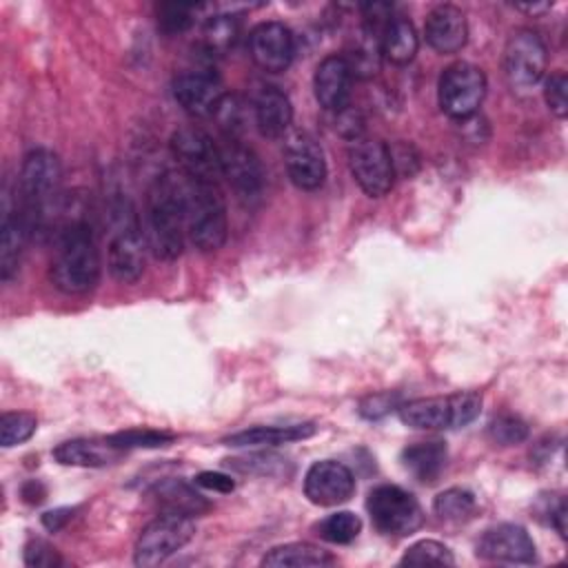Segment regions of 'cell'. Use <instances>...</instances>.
I'll return each mask as SVG.
<instances>
[{"mask_svg":"<svg viewBox=\"0 0 568 568\" xmlns=\"http://www.w3.org/2000/svg\"><path fill=\"white\" fill-rule=\"evenodd\" d=\"M539 513L546 515V521L566 539V517H568L566 501L559 497L555 504H550V499L544 497V508Z\"/></svg>","mask_w":568,"mask_h":568,"instance_id":"44","label":"cell"},{"mask_svg":"<svg viewBox=\"0 0 568 568\" xmlns=\"http://www.w3.org/2000/svg\"><path fill=\"white\" fill-rule=\"evenodd\" d=\"M450 413H453V428H462L470 424L481 410V395L477 390H459L448 395Z\"/></svg>","mask_w":568,"mask_h":568,"instance_id":"41","label":"cell"},{"mask_svg":"<svg viewBox=\"0 0 568 568\" xmlns=\"http://www.w3.org/2000/svg\"><path fill=\"white\" fill-rule=\"evenodd\" d=\"M197 9L193 2H162L158 7V27L171 36L182 33L193 24Z\"/></svg>","mask_w":568,"mask_h":568,"instance_id":"35","label":"cell"},{"mask_svg":"<svg viewBox=\"0 0 568 568\" xmlns=\"http://www.w3.org/2000/svg\"><path fill=\"white\" fill-rule=\"evenodd\" d=\"M402 404V397L397 393H388V390H382V393H371L366 397L359 399L357 404V413L364 417V419H382L386 415H390L393 410H397Z\"/></svg>","mask_w":568,"mask_h":568,"instance_id":"40","label":"cell"},{"mask_svg":"<svg viewBox=\"0 0 568 568\" xmlns=\"http://www.w3.org/2000/svg\"><path fill=\"white\" fill-rule=\"evenodd\" d=\"M331 564H333V557L326 550L306 541L275 546L262 557V566H268V568H317V566H331Z\"/></svg>","mask_w":568,"mask_h":568,"instance_id":"28","label":"cell"},{"mask_svg":"<svg viewBox=\"0 0 568 568\" xmlns=\"http://www.w3.org/2000/svg\"><path fill=\"white\" fill-rule=\"evenodd\" d=\"M24 564L33 568H53L60 566L62 559L58 557L55 548L49 546L44 539H31L24 546Z\"/></svg>","mask_w":568,"mask_h":568,"instance_id":"42","label":"cell"},{"mask_svg":"<svg viewBox=\"0 0 568 568\" xmlns=\"http://www.w3.org/2000/svg\"><path fill=\"white\" fill-rule=\"evenodd\" d=\"M477 555L488 561L530 564L535 561V541L524 526L497 524L477 541Z\"/></svg>","mask_w":568,"mask_h":568,"instance_id":"17","label":"cell"},{"mask_svg":"<svg viewBox=\"0 0 568 568\" xmlns=\"http://www.w3.org/2000/svg\"><path fill=\"white\" fill-rule=\"evenodd\" d=\"M366 508L375 528L384 535H413L424 521L419 501L408 490L390 484L373 488L368 493Z\"/></svg>","mask_w":568,"mask_h":568,"instance_id":"8","label":"cell"},{"mask_svg":"<svg viewBox=\"0 0 568 568\" xmlns=\"http://www.w3.org/2000/svg\"><path fill=\"white\" fill-rule=\"evenodd\" d=\"M193 481L200 488H206V490H213V493H231L235 488V481L229 475L217 473V470H202L193 477Z\"/></svg>","mask_w":568,"mask_h":568,"instance_id":"43","label":"cell"},{"mask_svg":"<svg viewBox=\"0 0 568 568\" xmlns=\"http://www.w3.org/2000/svg\"><path fill=\"white\" fill-rule=\"evenodd\" d=\"M402 564L404 566H428V564H435V566H453L455 564V557L450 552L448 546H444L442 541H435V539H422L413 546L406 548L404 557H402Z\"/></svg>","mask_w":568,"mask_h":568,"instance_id":"33","label":"cell"},{"mask_svg":"<svg viewBox=\"0 0 568 568\" xmlns=\"http://www.w3.org/2000/svg\"><path fill=\"white\" fill-rule=\"evenodd\" d=\"M486 95V75L470 62H455L439 75L437 100L453 120H468L477 113Z\"/></svg>","mask_w":568,"mask_h":568,"instance_id":"7","label":"cell"},{"mask_svg":"<svg viewBox=\"0 0 568 568\" xmlns=\"http://www.w3.org/2000/svg\"><path fill=\"white\" fill-rule=\"evenodd\" d=\"M402 424L417 430L453 428V413L448 397H419L402 402L397 408Z\"/></svg>","mask_w":568,"mask_h":568,"instance_id":"24","label":"cell"},{"mask_svg":"<svg viewBox=\"0 0 568 568\" xmlns=\"http://www.w3.org/2000/svg\"><path fill=\"white\" fill-rule=\"evenodd\" d=\"M153 497L160 506V513H178L186 517H197L209 508V501L195 493L189 484L182 479H164L155 484Z\"/></svg>","mask_w":568,"mask_h":568,"instance_id":"27","label":"cell"},{"mask_svg":"<svg viewBox=\"0 0 568 568\" xmlns=\"http://www.w3.org/2000/svg\"><path fill=\"white\" fill-rule=\"evenodd\" d=\"M146 240L131 211L120 213V222L109 240V273L122 284H133L144 273Z\"/></svg>","mask_w":568,"mask_h":568,"instance_id":"11","label":"cell"},{"mask_svg":"<svg viewBox=\"0 0 568 568\" xmlns=\"http://www.w3.org/2000/svg\"><path fill=\"white\" fill-rule=\"evenodd\" d=\"M488 437L499 446L521 444L528 437V424L517 415H497L488 424Z\"/></svg>","mask_w":568,"mask_h":568,"instance_id":"37","label":"cell"},{"mask_svg":"<svg viewBox=\"0 0 568 568\" xmlns=\"http://www.w3.org/2000/svg\"><path fill=\"white\" fill-rule=\"evenodd\" d=\"M284 164L291 182L302 191H315L326 180L324 151L306 131H293L286 138Z\"/></svg>","mask_w":568,"mask_h":568,"instance_id":"14","label":"cell"},{"mask_svg":"<svg viewBox=\"0 0 568 568\" xmlns=\"http://www.w3.org/2000/svg\"><path fill=\"white\" fill-rule=\"evenodd\" d=\"M195 535L193 517L178 513H160L149 521L135 541V566H158L178 552Z\"/></svg>","mask_w":568,"mask_h":568,"instance_id":"5","label":"cell"},{"mask_svg":"<svg viewBox=\"0 0 568 568\" xmlns=\"http://www.w3.org/2000/svg\"><path fill=\"white\" fill-rule=\"evenodd\" d=\"M22 499L27 501V504H40L42 499H44V495H47V490H44V486L38 481V479H29L24 486H22Z\"/></svg>","mask_w":568,"mask_h":568,"instance_id":"46","label":"cell"},{"mask_svg":"<svg viewBox=\"0 0 568 568\" xmlns=\"http://www.w3.org/2000/svg\"><path fill=\"white\" fill-rule=\"evenodd\" d=\"M60 180H62V166L53 151L33 149L24 155L20 166V178H18V191L22 202L20 213L24 215V220L31 224L33 231L42 224L47 209L55 200Z\"/></svg>","mask_w":568,"mask_h":568,"instance_id":"4","label":"cell"},{"mask_svg":"<svg viewBox=\"0 0 568 568\" xmlns=\"http://www.w3.org/2000/svg\"><path fill=\"white\" fill-rule=\"evenodd\" d=\"M100 280V251L84 222L69 224L55 244L51 282L67 295H82Z\"/></svg>","mask_w":568,"mask_h":568,"instance_id":"2","label":"cell"},{"mask_svg":"<svg viewBox=\"0 0 568 568\" xmlns=\"http://www.w3.org/2000/svg\"><path fill=\"white\" fill-rule=\"evenodd\" d=\"M348 169L359 189L371 197H382L393 189L395 169L390 146L377 138L357 135L348 144Z\"/></svg>","mask_w":568,"mask_h":568,"instance_id":"9","label":"cell"},{"mask_svg":"<svg viewBox=\"0 0 568 568\" xmlns=\"http://www.w3.org/2000/svg\"><path fill=\"white\" fill-rule=\"evenodd\" d=\"M237 36H240L237 18L229 13H220L206 20L202 29V47L211 58L224 55L233 49V44L237 42Z\"/></svg>","mask_w":568,"mask_h":568,"instance_id":"29","label":"cell"},{"mask_svg":"<svg viewBox=\"0 0 568 568\" xmlns=\"http://www.w3.org/2000/svg\"><path fill=\"white\" fill-rule=\"evenodd\" d=\"M251 111H253L255 126L264 138L277 140L291 129L293 104L288 95L277 87H271V84L260 87V91L253 95Z\"/></svg>","mask_w":568,"mask_h":568,"instance_id":"20","label":"cell"},{"mask_svg":"<svg viewBox=\"0 0 568 568\" xmlns=\"http://www.w3.org/2000/svg\"><path fill=\"white\" fill-rule=\"evenodd\" d=\"M446 459H448V450H446V444L439 439L417 442L402 450L404 468L424 484H433L439 477V473L446 466Z\"/></svg>","mask_w":568,"mask_h":568,"instance_id":"25","label":"cell"},{"mask_svg":"<svg viewBox=\"0 0 568 568\" xmlns=\"http://www.w3.org/2000/svg\"><path fill=\"white\" fill-rule=\"evenodd\" d=\"M544 100L552 115L559 120L568 113V75L564 71H555L544 82Z\"/></svg>","mask_w":568,"mask_h":568,"instance_id":"38","label":"cell"},{"mask_svg":"<svg viewBox=\"0 0 568 568\" xmlns=\"http://www.w3.org/2000/svg\"><path fill=\"white\" fill-rule=\"evenodd\" d=\"M419 49V36L413 22L404 16H395L382 31L379 51L393 64H408Z\"/></svg>","mask_w":568,"mask_h":568,"instance_id":"26","label":"cell"},{"mask_svg":"<svg viewBox=\"0 0 568 568\" xmlns=\"http://www.w3.org/2000/svg\"><path fill=\"white\" fill-rule=\"evenodd\" d=\"M246 102L240 98V95H233V93H226L215 111V120L220 124V129L226 133V138L231 140H237V135L244 131V124H246Z\"/></svg>","mask_w":568,"mask_h":568,"instance_id":"34","label":"cell"},{"mask_svg":"<svg viewBox=\"0 0 568 568\" xmlns=\"http://www.w3.org/2000/svg\"><path fill=\"white\" fill-rule=\"evenodd\" d=\"M124 450L118 448L109 437L104 439H69L53 448L55 462L62 466H82V468H100L115 462Z\"/></svg>","mask_w":568,"mask_h":568,"instance_id":"21","label":"cell"},{"mask_svg":"<svg viewBox=\"0 0 568 568\" xmlns=\"http://www.w3.org/2000/svg\"><path fill=\"white\" fill-rule=\"evenodd\" d=\"M315 433V424H286V426H253L237 430L224 437L226 446L233 448H262V446H280L297 439H306Z\"/></svg>","mask_w":568,"mask_h":568,"instance_id":"23","label":"cell"},{"mask_svg":"<svg viewBox=\"0 0 568 568\" xmlns=\"http://www.w3.org/2000/svg\"><path fill=\"white\" fill-rule=\"evenodd\" d=\"M355 493V477L348 466L335 459L315 462L304 475V495L315 506H339Z\"/></svg>","mask_w":568,"mask_h":568,"instance_id":"15","label":"cell"},{"mask_svg":"<svg viewBox=\"0 0 568 568\" xmlns=\"http://www.w3.org/2000/svg\"><path fill=\"white\" fill-rule=\"evenodd\" d=\"M109 439L126 450V448H160V446H169L175 437L171 433H162V430H151V428H131V430H122L115 435H109Z\"/></svg>","mask_w":568,"mask_h":568,"instance_id":"36","label":"cell"},{"mask_svg":"<svg viewBox=\"0 0 568 568\" xmlns=\"http://www.w3.org/2000/svg\"><path fill=\"white\" fill-rule=\"evenodd\" d=\"M182 202L186 235L193 246L202 253L222 248L229 235V215L217 184L191 178L182 171Z\"/></svg>","mask_w":568,"mask_h":568,"instance_id":"3","label":"cell"},{"mask_svg":"<svg viewBox=\"0 0 568 568\" xmlns=\"http://www.w3.org/2000/svg\"><path fill=\"white\" fill-rule=\"evenodd\" d=\"M248 53L253 62L266 73L286 71L295 55V40L282 22H260L248 33Z\"/></svg>","mask_w":568,"mask_h":568,"instance_id":"16","label":"cell"},{"mask_svg":"<svg viewBox=\"0 0 568 568\" xmlns=\"http://www.w3.org/2000/svg\"><path fill=\"white\" fill-rule=\"evenodd\" d=\"M31 233H33L31 224L24 220V215L18 209L4 213L2 233H0V277L4 282H9L18 273L20 260Z\"/></svg>","mask_w":568,"mask_h":568,"instance_id":"22","label":"cell"},{"mask_svg":"<svg viewBox=\"0 0 568 568\" xmlns=\"http://www.w3.org/2000/svg\"><path fill=\"white\" fill-rule=\"evenodd\" d=\"M36 428H38V419L31 413H24V410L2 413V417H0V444L4 448L18 446V444L31 439Z\"/></svg>","mask_w":568,"mask_h":568,"instance_id":"32","label":"cell"},{"mask_svg":"<svg viewBox=\"0 0 568 568\" xmlns=\"http://www.w3.org/2000/svg\"><path fill=\"white\" fill-rule=\"evenodd\" d=\"M229 464L235 470H242V473L280 475V473H284L286 459L280 457V455H273V453H253V455H248L244 459H229Z\"/></svg>","mask_w":568,"mask_h":568,"instance_id":"39","label":"cell"},{"mask_svg":"<svg viewBox=\"0 0 568 568\" xmlns=\"http://www.w3.org/2000/svg\"><path fill=\"white\" fill-rule=\"evenodd\" d=\"M73 508H53V510H47L44 515H42V524H44V528L47 530H51V532H58L71 517H73Z\"/></svg>","mask_w":568,"mask_h":568,"instance_id":"45","label":"cell"},{"mask_svg":"<svg viewBox=\"0 0 568 568\" xmlns=\"http://www.w3.org/2000/svg\"><path fill=\"white\" fill-rule=\"evenodd\" d=\"M546 44L532 29H515L504 47V75L513 91L535 89L546 73Z\"/></svg>","mask_w":568,"mask_h":568,"instance_id":"6","label":"cell"},{"mask_svg":"<svg viewBox=\"0 0 568 568\" xmlns=\"http://www.w3.org/2000/svg\"><path fill=\"white\" fill-rule=\"evenodd\" d=\"M550 7H552V2H537V4H517V9H519V11H526V13H530V16H539V13H544V11H550Z\"/></svg>","mask_w":568,"mask_h":568,"instance_id":"47","label":"cell"},{"mask_svg":"<svg viewBox=\"0 0 568 568\" xmlns=\"http://www.w3.org/2000/svg\"><path fill=\"white\" fill-rule=\"evenodd\" d=\"M220 166L222 178H226L237 197L251 202L262 195L264 171L253 149H248L240 140L226 138L224 144H220Z\"/></svg>","mask_w":568,"mask_h":568,"instance_id":"13","label":"cell"},{"mask_svg":"<svg viewBox=\"0 0 568 568\" xmlns=\"http://www.w3.org/2000/svg\"><path fill=\"white\" fill-rule=\"evenodd\" d=\"M351 82L353 71L344 55H326L317 67L313 75V91L315 100L322 109L342 113L348 106L351 100Z\"/></svg>","mask_w":568,"mask_h":568,"instance_id":"18","label":"cell"},{"mask_svg":"<svg viewBox=\"0 0 568 568\" xmlns=\"http://www.w3.org/2000/svg\"><path fill=\"white\" fill-rule=\"evenodd\" d=\"M424 38L437 53H457L468 40L466 13L455 4H437L424 24Z\"/></svg>","mask_w":568,"mask_h":568,"instance_id":"19","label":"cell"},{"mask_svg":"<svg viewBox=\"0 0 568 568\" xmlns=\"http://www.w3.org/2000/svg\"><path fill=\"white\" fill-rule=\"evenodd\" d=\"M475 508H477L475 495L466 488H446L433 501L435 515L439 519L453 521V524H462V521L470 519Z\"/></svg>","mask_w":568,"mask_h":568,"instance_id":"30","label":"cell"},{"mask_svg":"<svg viewBox=\"0 0 568 568\" xmlns=\"http://www.w3.org/2000/svg\"><path fill=\"white\" fill-rule=\"evenodd\" d=\"M224 95L222 80L213 69H189L173 80L175 102L193 118H213Z\"/></svg>","mask_w":568,"mask_h":568,"instance_id":"12","label":"cell"},{"mask_svg":"<svg viewBox=\"0 0 568 568\" xmlns=\"http://www.w3.org/2000/svg\"><path fill=\"white\" fill-rule=\"evenodd\" d=\"M171 153L175 162L180 164V171H184L191 178L215 182L222 175L220 166V144L200 126H180L171 135Z\"/></svg>","mask_w":568,"mask_h":568,"instance_id":"10","label":"cell"},{"mask_svg":"<svg viewBox=\"0 0 568 568\" xmlns=\"http://www.w3.org/2000/svg\"><path fill=\"white\" fill-rule=\"evenodd\" d=\"M362 530V519L351 510H337L317 524V535L331 544H351Z\"/></svg>","mask_w":568,"mask_h":568,"instance_id":"31","label":"cell"},{"mask_svg":"<svg viewBox=\"0 0 568 568\" xmlns=\"http://www.w3.org/2000/svg\"><path fill=\"white\" fill-rule=\"evenodd\" d=\"M146 246L160 260H175L184 246V202L182 171L166 173L153 182L146 200Z\"/></svg>","mask_w":568,"mask_h":568,"instance_id":"1","label":"cell"}]
</instances>
